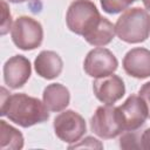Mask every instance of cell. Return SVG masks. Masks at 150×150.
<instances>
[{
	"instance_id": "12",
	"label": "cell",
	"mask_w": 150,
	"mask_h": 150,
	"mask_svg": "<svg viewBox=\"0 0 150 150\" xmlns=\"http://www.w3.org/2000/svg\"><path fill=\"white\" fill-rule=\"evenodd\" d=\"M34 68L39 76L46 80H53L61 74L63 61L56 52L42 50L34 60Z\"/></svg>"
},
{
	"instance_id": "9",
	"label": "cell",
	"mask_w": 150,
	"mask_h": 150,
	"mask_svg": "<svg viewBox=\"0 0 150 150\" xmlns=\"http://www.w3.org/2000/svg\"><path fill=\"white\" fill-rule=\"evenodd\" d=\"M32 74L29 60L23 55H14L4 64V80L11 89H19L26 84Z\"/></svg>"
},
{
	"instance_id": "1",
	"label": "cell",
	"mask_w": 150,
	"mask_h": 150,
	"mask_svg": "<svg viewBox=\"0 0 150 150\" xmlns=\"http://www.w3.org/2000/svg\"><path fill=\"white\" fill-rule=\"evenodd\" d=\"M49 110L45 105L43 101L28 96L25 93L9 95L5 88H2L1 95V116H6L13 123L29 128L38 123H43L49 118Z\"/></svg>"
},
{
	"instance_id": "23",
	"label": "cell",
	"mask_w": 150,
	"mask_h": 150,
	"mask_svg": "<svg viewBox=\"0 0 150 150\" xmlns=\"http://www.w3.org/2000/svg\"><path fill=\"white\" fill-rule=\"evenodd\" d=\"M26 0H9V2H13V4H20V2H25Z\"/></svg>"
},
{
	"instance_id": "3",
	"label": "cell",
	"mask_w": 150,
	"mask_h": 150,
	"mask_svg": "<svg viewBox=\"0 0 150 150\" xmlns=\"http://www.w3.org/2000/svg\"><path fill=\"white\" fill-rule=\"evenodd\" d=\"M101 14L91 0H74L67 11L66 22L69 30L84 36L101 20Z\"/></svg>"
},
{
	"instance_id": "14",
	"label": "cell",
	"mask_w": 150,
	"mask_h": 150,
	"mask_svg": "<svg viewBox=\"0 0 150 150\" xmlns=\"http://www.w3.org/2000/svg\"><path fill=\"white\" fill-rule=\"evenodd\" d=\"M115 34V25H112L107 18L102 16L100 22L89 33H87L83 39L91 46L103 47L112 41Z\"/></svg>"
},
{
	"instance_id": "17",
	"label": "cell",
	"mask_w": 150,
	"mask_h": 150,
	"mask_svg": "<svg viewBox=\"0 0 150 150\" xmlns=\"http://www.w3.org/2000/svg\"><path fill=\"white\" fill-rule=\"evenodd\" d=\"M120 146L123 149H142L141 136L135 131H125L120 138Z\"/></svg>"
},
{
	"instance_id": "4",
	"label": "cell",
	"mask_w": 150,
	"mask_h": 150,
	"mask_svg": "<svg viewBox=\"0 0 150 150\" xmlns=\"http://www.w3.org/2000/svg\"><path fill=\"white\" fill-rule=\"evenodd\" d=\"M13 43L22 50H33L41 46L43 29L41 23L30 16H19L11 29Z\"/></svg>"
},
{
	"instance_id": "7",
	"label": "cell",
	"mask_w": 150,
	"mask_h": 150,
	"mask_svg": "<svg viewBox=\"0 0 150 150\" xmlns=\"http://www.w3.org/2000/svg\"><path fill=\"white\" fill-rule=\"evenodd\" d=\"M117 67L118 61L116 56L109 49L103 47L91 49L83 61L84 71L87 73V75L95 79L114 74Z\"/></svg>"
},
{
	"instance_id": "11",
	"label": "cell",
	"mask_w": 150,
	"mask_h": 150,
	"mask_svg": "<svg viewBox=\"0 0 150 150\" xmlns=\"http://www.w3.org/2000/svg\"><path fill=\"white\" fill-rule=\"evenodd\" d=\"M124 71L135 79L150 76V50L143 47L130 49L123 57Z\"/></svg>"
},
{
	"instance_id": "13",
	"label": "cell",
	"mask_w": 150,
	"mask_h": 150,
	"mask_svg": "<svg viewBox=\"0 0 150 150\" xmlns=\"http://www.w3.org/2000/svg\"><path fill=\"white\" fill-rule=\"evenodd\" d=\"M42 101L49 111L59 112L68 107L70 93L68 88L61 83H50L43 90Z\"/></svg>"
},
{
	"instance_id": "5",
	"label": "cell",
	"mask_w": 150,
	"mask_h": 150,
	"mask_svg": "<svg viewBox=\"0 0 150 150\" xmlns=\"http://www.w3.org/2000/svg\"><path fill=\"white\" fill-rule=\"evenodd\" d=\"M90 128L95 135L101 138L110 139L124 131L118 107L112 104H104L96 109L91 120Z\"/></svg>"
},
{
	"instance_id": "15",
	"label": "cell",
	"mask_w": 150,
	"mask_h": 150,
	"mask_svg": "<svg viewBox=\"0 0 150 150\" xmlns=\"http://www.w3.org/2000/svg\"><path fill=\"white\" fill-rule=\"evenodd\" d=\"M23 148L22 134L9 125L4 120L0 121V149L1 150H19Z\"/></svg>"
},
{
	"instance_id": "6",
	"label": "cell",
	"mask_w": 150,
	"mask_h": 150,
	"mask_svg": "<svg viewBox=\"0 0 150 150\" xmlns=\"http://www.w3.org/2000/svg\"><path fill=\"white\" fill-rule=\"evenodd\" d=\"M55 135L64 143H76L87 131L84 118L74 110H64L54 118Z\"/></svg>"
},
{
	"instance_id": "22",
	"label": "cell",
	"mask_w": 150,
	"mask_h": 150,
	"mask_svg": "<svg viewBox=\"0 0 150 150\" xmlns=\"http://www.w3.org/2000/svg\"><path fill=\"white\" fill-rule=\"evenodd\" d=\"M142 1H143L144 7H145L148 11H150V0H142Z\"/></svg>"
},
{
	"instance_id": "18",
	"label": "cell",
	"mask_w": 150,
	"mask_h": 150,
	"mask_svg": "<svg viewBox=\"0 0 150 150\" xmlns=\"http://www.w3.org/2000/svg\"><path fill=\"white\" fill-rule=\"evenodd\" d=\"M1 5H2V11H1V15H2V21H1V35H5L6 33L9 32L11 25H12V16H11V12L7 7V4L5 0H1Z\"/></svg>"
},
{
	"instance_id": "10",
	"label": "cell",
	"mask_w": 150,
	"mask_h": 150,
	"mask_svg": "<svg viewBox=\"0 0 150 150\" xmlns=\"http://www.w3.org/2000/svg\"><path fill=\"white\" fill-rule=\"evenodd\" d=\"M93 90L98 101L104 104H114L125 94L123 80L115 74L98 77L93 82Z\"/></svg>"
},
{
	"instance_id": "20",
	"label": "cell",
	"mask_w": 150,
	"mask_h": 150,
	"mask_svg": "<svg viewBox=\"0 0 150 150\" xmlns=\"http://www.w3.org/2000/svg\"><path fill=\"white\" fill-rule=\"evenodd\" d=\"M81 146H84V148H98V149H102V144L94 137H87L83 139V142L79 143V144H74V145H69V149L71 148H81Z\"/></svg>"
},
{
	"instance_id": "21",
	"label": "cell",
	"mask_w": 150,
	"mask_h": 150,
	"mask_svg": "<svg viewBox=\"0 0 150 150\" xmlns=\"http://www.w3.org/2000/svg\"><path fill=\"white\" fill-rule=\"evenodd\" d=\"M142 139V149L150 150V128H148L141 136Z\"/></svg>"
},
{
	"instance_id": "19",
	"label": "cell",
	"mask_w": 150,
	"mask_h": 150,
	"mask_svg": "<svg viewBox=\"0 0 150 150\" xmlns=\"http://www.w3.org/2000/svg\"><path fill=\"white\" fill-rule=\"evenodd\" d=\"M138 95L143 98V101L145 102L146 104V108H148V117L150 118V81L144 83L139 90H138Z\"/></svg>"
},
{
	"instance_id": "2",
	"label": "cell",
	"mask_w": 150,
	"mask_h": 150,
	"mask_svg": "<svg viewBox=\"0 0 150 150\" xmlns=\"http://www.w3.org/2000/svg\"><path fill=\"white\" fill-rule=\"evenodd\" d=\"M115 32L120 40L127 43H139L150 35V14L141 7L125 9L115 23Z\"/></svg>"
},
{
	"instance_id": "8",
	"label": "cell",
	"mask_w": 150,
	"mask_h": 150,
	"mask_svg": "<svg viewBox=\"0 0 150 150\" xmlns=\"http://www.w3.org/2000/svg\"><path fill=\"white\" fill-rule=\"evenodd\" d=\"M124 131L138 130L148 118V108L139 95H130L118 107Z\"/></svg>"
},
{
	"instance_id": "16",
	"label": "cell",
	"mask_w": 150,
	"mask_h": 150,
	"mask_svg": "<svg viewBox=\"0 0 150 150\" xmlns=\"http://www.w3.org/2000/svg\"><path fill=\"white\" fill-rule=\"evenodd\" d=\"M137 0H100L103 11L108 14H117L124 12Z\"/></svg>"
}]
</instances>
